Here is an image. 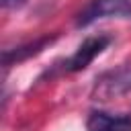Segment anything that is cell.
<instances>
[{
	"label": "cell",
	"mask_w": 131,
	"mask_h": 131,
	"mask_svg": "<svg viewBox=\"0 0 131 131\" xmlns=\"http://www.w3.org/2000/svg\"><path fill=\"white\" fill-rule=\"evenodd\" d=\"M86 131H131V113L113 115L106 111H90Z\"/></svg>",
	"instance_id": "cell-5"
},
{
	"label": "cell",
	"mask_w": 131,
	"mask_h": 131,
	"mask_svg": "<svg viewBox=\"0 0 131 131\" xmlns=\"http://www.w3.org/2000/svg\"><path fill=\"white\" fill-rule=\"evenodd\" d=\"M100 18H131V0H88L76 14V27L84 29Z\"/></svg>",
	"instance_id": "cell-2"
},
{
	"label": "cell",
	"mask_w": 131,
	"mask_h": 131,
	"mask_svg": "<svg viewBox=\"0 0 131 131\" xmlns=\"http://www.w3.org/2000/svg\"><path fill=\"white\" fill-rule=\"evenodd\" d=\"M25 2H27V0H0L2 8H6V10H14V8H20Z\"/></svg>",
	"instance_id": "cell-6"
},
{
	"label": "cell",
	"mask_w": 131,
	"mask_h": 131,
	"mask_svg": "<svg viewBox=\"0 0 131 131\" xmlns=\"http://www.w3.org/2000/svg\"><path fill=\"white\" fill-rule=\"evenodd\" d=\"M57 39V35H43L35 41H27L23 45H16V47H10V49H4L2 51V66L4 68H10V66H16V63H23L25 59L33 57V55H39L45 47H49L53 41Z\"/></svg>",
	"instance_id": "cell-4"
},
{
	"label": "cell",
	"mask_w": 131,
	"mask_h": 131,
	"mask_svg": "<svg viewBox=\"0 0 131 131\" xmlns=\"http://www.w3.org/2000/svg\"><path fill=\"white\" fill-rule=\"evenodd\" d=\"M131 92V57L94 80L90 96L94 100H111Z\"/></svg>",
	"instance_id": "cell-1"
},
{
	"label": "cell",
	"mask_w": 131,
	"mask_h": 131,
	"mask_svg": "<svg viewBox=\"0 0 131 131\" xmlns=\"http://www.w3.org/2000/svg\"><path fill=\"white\" fill-rule=\"evenodd\" d=\"M108 43H111V37H108V35H92V37H86V39L80 43V47H78L68 59L61 61L59 72H61V74H76V72L86 70V68L94 61V57L100 55V53L108 47Z\"/></svg>",
	"instance_id": "cell-3"
}]
</instances>
